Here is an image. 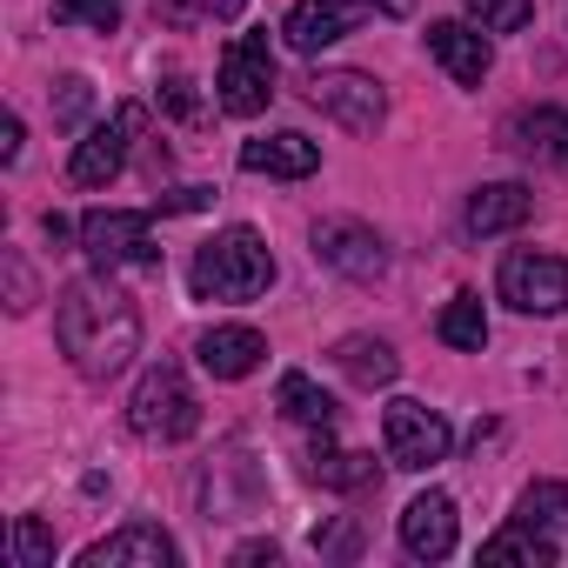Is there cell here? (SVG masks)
Returning a JSON list of instances; mask_svg holds the SVG:
<instances>
[{"label": "cell", "instance_id": "cell-23", "mask_svg": "<svg viewBox=\"0 0 568 568\" xmlns=\"http://www.w3.org/2000/svg\"><path fill=\"white\" fill-rule=\"evenodd\" d=\"M561 555V541L555 535H535V528H521V521H508L501 535H488L481 541V561H521V568H548Z\"/></svg>", "mask_w": 568, "mask_h": 568}, {"label": "cell", "instance_id": "cell-5", "mask_svg": "<svg viewBox=\"0 0 568 568\" xmlns=\"http://www.w3.org/2000/svg\"><path fill=\"white\" fill-rule=\"evenodd\" d=\"M382 448H388V462H395V468H415V475H428L435 462H448V448H455V428H448V415H442V408L395 395V402L382 408Z\"/></svg>", "mask_w": 568, "mask_h": 568}, {"label": "cell", "instance_id": "cell-1", "mask_svg": "<svg viewBox=\"0 0 568 568\" xmlns=\"http://www.w3.org/2000/svg\"><path fill=\"white\" fill-rule=\"evenodd\" d=\"M54 342L81 382H114L141 355V308L114 288V274H81L54 302Z\"/></svg>", "mask_w": 568, "mask_h": 568}, {"label": "cell", "instance_id": "cell-29", "mask_svg": "<svg viewBox=\"0 0 568 568\" xmlns=\"http://www.w3.org/2000/svg\"><path fill=\"white\" fill-rule=\"evenodd\" d=\"M88 108H94V88H88L81 74H68V81H61V94H54V121H61V128H74Z\"/></svg>", "mask_w": 568, "mask_h": 568}, {"label": "cell", "instance_id": "cell-18", "mask_svg": "<svg viewBox=\"0 0 568 568\" xmlns=\"http://www.w3.org/2000/svg\"><path fill=\"white\" fill-rule=\"evenodd\" d=\"M308 475H315L322 488H342V495H355V488H375V481H382L375 455H362V448H342L328 428H315V448H308Z\"/></svg>", "mask_w": 568, "mask_h": 568}, {"label": "cell", "instance_id": "cell-19", "mask_svg": "<svg viewBox=\"0 0 568 568\" xmlns=\"http://www.w3.org/2000/svg\"><path fill=\"white\" fill-rule=\"evenodd\" d=\"M328 362H335V368H342L355 388H368V395H375V388H388V382L402 375V355H395L382 335H342Z\"/></svg>", "mask_w": 568, "mask_h": 568}, {"label": "cell", "instance_id": "cell-21", "mask_svg": "<svg viewBox=\"0 0 568 568\" xmlns=\"http://www.w3.org/2000/svg\"><path fill=\"white\" fill-rule=\"evenodd\" d=\"M515 521L561 541V535H568V481H528L521 501H515Z\"/></svg>", "mask_w": 568, "mask_h": 568}, {"label": "cell", "instance_id": "cell-35", "mask_svg": "<svg viewBox=\"0 0 568 568\" xmlns=\"http://www.w3.org/2000/svg\"><path fill=\"white\" fill-rule=\"evenodd\" d=\"M41 227H48V241H54V247H61V241H68V234H81V227H74V221H68V214H48V221H41Z\"/></svg>", "mask_w": 568, "mask_h": 568}, {"label": "cell", "instance_id": "cell-34", "mask_svg": "<svg viewBox=\"0 0 568 568\" xmlns=\"http://www.w3.org/2000/svg\"><path fill=\"white\" fill-rule=\"evenodd\" d=\"M0 161H21V114H8V141H0Z\"/></svg>", "mask_w": 568, "mask_h": 568}, {"label": "cell", "instance_id": "cell-27", "mask_svg": "<svg viewBox=\"0 0 568 568\" xmlns=\"http://www.w3.org/2000/svg\"><path fill=\"white\" fill-rule=\"evenodd\" d=\"M247 0H154V14L168 28H194V21H234Z\"/></svg>", "mask_w": 568, "mask_h": 568}, {"label": "cell", "instance_id": "cell-9", "mask_svg": "<svg viewBox=\"0 0 568 568\" xmlns=\"http://www.w3.org/2000/svg\"><path fill=\"white\" fill-rule=\"evenodd\" d=\"M495 288H501V302H508L515 315H561V308H568V261L521 247V254L501 261V281H495Z\"/></svg>", "mask_w": 568, "mask_h": 568}, {"label": "cell", "instance_id": "cell-31", "mask_svg": "<svg viewBox=\"0 0 568 568\" xmlns=\"http://www.w3.org/2000/svg\"><path fill=\"white\" fill-rule=\"evenodd\" d=\"M0 261H8V288H14V302H8V308H14V315H28V308H34V281H28V261H21L14 247L0 254Z\"/></svg>", "mask_w": 568, "mask_h": 568}, {"label": "cell", "instance_id": "cell-17", "mask_svg": "<svg viewBox=\"0 0 568 568\" xmlns=\"http://www.w3.org/2000/svg\"><path fill=\"white\" fill-rule=\"evenodd\" d=\"M528 214H535V194H528L521 181H488V187L468 194V234H475V241H488V234H515Z\"/></svg>", "mask_w": 568, "mask_h": 568}, {"label": "cell", "instance_id": "cell-26", "mask_svg": "<svg viewBox=\"0 0 568 568\" xmlns=\"http://www.w3.org/2000/svg\"><path fill=\"white\" fill-rule=\"evenodd\" d=\"M121 8H128V0H54V21H61V28L114 34V28H121Z\"/></svg>", "mask_w": 568, "mask_h": 568}, {"label": "cell", "instance_id": "cell-24", "mask_svg": "<svg viewBox=\"0 0 568 568\" xmlns=\"http://www.w3.org/2000/svg\"><path fill=\"white\" fill-rule=\"evenodd\" d=\"M435 335H442L448 348H462V355H481V348H488V315H481V295H455V302L442 308Z\"/></svg>", "mask_w": 568, "mask_h": 568}, {"label": "cell", "instance_id": "cell-14", "mask_svg": "<svg viewBox=\"0 0 568 568\" xmlns=\"http://www.w3.org/2000/svg\"><path fill=\"white\" fill-rule=\"evenodd\" d=\"M362 21V8H348V0H295L288 21H281V34H288L295 54H322L335 41H348Z\"/></svg>", "mask_w": 568, "mask_h": 568}, {"label": "cell", "instance_id": "cell-7", "mask_svg": "<svg viewBox=\"0 0 568 568\" xmlns=\"http://www.w3.org/2000/svg\"><path fill=\"white\" fill-rule=\"evenodd\" d=\"M308 108H322L328 121H342L348 134H375L388 121V94L375 74H355V68H315L308 81Z\"/></svg>", "mask_w": 568, "mask_h": 568}, {"label": "cell", "instance_id": "cell-15", "mask_svg": "<svg viewBox=\"0 0 568 568\" xmlns=\"http://www.w3.org/2000/svg\"><path fill=\"white\" fill-rule=\"evenodd\" d=\"M194 355H201V368H207L214 382H247V375L267 362V342H261L247 322H221V328H207V335L194 342Z\"/></svg>", "mask_w": 568, "mask_h": 568}, {"label": "cell", "instance_id": "cell-20", "mask_svg": "<svg viewBox=\"0 0 568 568\" xmlns=\"http://www.w3.org/2000/svg\"><path fill=\"white\" fill-rule=\"evenodd\" d=\"M508 148L568 168V108H521V114L508 121Z\"/></svg>", "mask_w": 568, "mask_h": 568}, {"label": "cell", "instance_id": "cell-28", "mask_svg": "<svg viewBox=\"0 0 568 568\" xmlns=\"http://www.w3.org/2000/svg\"><path fill=\"white\" fill-rule=\"evenodd\" d=\"M14 561L21 568H54V528L41 515H14Z\"/></svg>", "mask_w": 568, "mask_h": 568}, {"label": "cell", "instance_id": "cell-25", "mask_svg": "<svg viewBox=\"0 0 568 568\" xmlns=\"http://www.w3.org/2000/svg\"><path fill=\"white\" fill-rule=\"evenodd\" d=\"M481 34H521L535 21V0H462Z\"/></svg>", "mask_w": 568, "mask_h": 568}, {"label": "cell", "instance_id": "cell-10", "mask_svg": "<svg viewBox=\"0 0 568 568\" xmlns=\"http://www.w3.org/2000/svg\"><path fill=\"white\" fill-rule=\"evenodd\" d=\"M315 261L335 267V274H348V281H382L388 274V241L368 221L328 214V221H315Z\"/></svg>", "mask_w": 568, "mask_h": 568}, {"label": "cell", "instance_id": "cell-22", "mask_svg": "<svg viewBox=\"0 0 568 568\" xmlns=\"http://www.w3.org/2000/svg\"><path fill=\"white\" fill-rule=\"evenodd\" d=\"M274 402H281V415H288V422H302V428H335V402H328V395L315 388V375H302V368H288V375H281Z\"/></svg>", "mask_w": 568, "mask_h": 568}, {"label": "cell", "instance_id": "cell-2", "mask_svg": "<svg viewBox=\"0 0 568 568\" xmlns=\"http://www.w3.org/2000/svg\"><path fill=\"white\" fill-rule=\"evenodd\" d=\"M187 288H194V302H254L274 288V254L254 227H221L214 241L194 247Z\"/></svg>", "mask_w": 568, "mask_h": 568}, {"label": "cell", "instance_id": "cell-3", "mask_svg": "<svg viewBox=\"0 0 568 568\" xmlns=\"http://www.w3.org/2000/svg\"><path fill=\"white\" fill-rule=\"evenodd\" d=\"M128 428H134L141 442H187V435L201 428V395L187 388L181 362H154V368H141L134 402H128Z\"/></svg>", "mask_w": 568, "mask_h": 568}, {"label": "cell", "instance_id": "cell-16", "mask_svg": "<svg viewBox=\"0 0 568 568\" xmlns=\"http://www.w3.org/2000/svg\"><path fill=\"white\" fill-rule=\"evenodd\" d=\"M241 168L247 174H274V181H308L322 168V141H308V134H261V141H241Z\"/></svg>", "mask_w": 568, "mask_h": 568}, {"label": "cell", "instance_id": "cell-4", "mask_svg": "<svg viewBox=\"0 0 568 568\" xmlns=\"http://www.w3.org/2000/svg\"><path fill=\"white\" fill-rule=\"evenodd\" d=\"M81 254H88L101 274H121V267H161L154 214H128V207H88V214H81Z\"/></svg>", "mask_w": 568, "mask_h": 568}, {"label": "cell", "instance_id": "cell-11", "mask_svg": "<svg viewBox=\"0 0 568 568\" xmlns=\"http://www.w3.org/2000/svg\"><path fill=\"white\" fill-rule=\"evenodd\" d=\"M174 561H181V548L154 521H128V528L101 535L94 548H81V568H174Z\"/></svg>", "mask_w": 568, "mask_h": 568}, {"label": "cell", "instance_id": "cell-13", "mask_svg": "<svg viewBox=\"0 0 568 568\" xmlns=\"http://www.w3.org/2000/svg\"><path fill=\"white\" fill-rule=\"evenodd\" d=\"M402 548H408L415 561L455 555V495H442V488L415 495V501L402 508Z\"/></svg>", "mask_w": 568, "mask_h": 568}, {"label": "cell", "instance_id": "cell-32", "mask_svg": "<svg viewBox=\"0 0 568 568\" xmlns=\"http://www.w3.org/2000/svg\"><path fill=\"white\" fill-rule=\"evenodd\" d=\"M207 201H214V187H181V194H161V214H194Z\"/></svg>", "mask_w": 568, "mask_h": 568}, {"label": "cell", "instance_id": "cell-12", "mask_svg": "<svg viewBox=\"0 0 568 568\" xmlns=\"http://www.w3.org/2000/svg\"><path fill=\"white\" fill-rule=\"evenodd\" d=\"M422 41H428V54L448 68V81H462V88H481V81H488V68H495L488 34H481V28H468V21H435Z\"/></svg>", "mask_w": 568, "mask_h": 568}, {"label": "cell", "instance_id": "cell-6", "mask_svg": "<svg viewBox=\"0 0 568 568\" xmlns=\"http://www.w3.org/2000/svg\"><path fill=\"white\" fill-rule=\"evenodd\" d=\"M214 88H221V108H227L234 121H254V114L274 101V48H267V28H247V34L227 41Z\"/></svg>", "mask_w": 568, "mask_h": 568}, {"label": "cell", "instance_id": "cell-36", "mask_svg": "<svg viewBox=\"0 0 568 568\" xmlns=\"http://www.w3.org/2000/svg\"><path fill=\"white\" fill-rule=\"evenodd\" d=\"M362 8H375V14H388V21H402V14H408V0H362Z\"/></svg>", "mask_w": 568, "mask_h": 568}, {"label": "cell", "instance_id": "cell-33", "mask_svg": "<svg viewBox=\"0 0 568 568\" xmlns=\"http://www.w3.org/2000/svg\"><path fill=\"white\" fill-rule=\"evenodd\" d=\"M254 561H274V541H241L234 548V568H254Z\"/></svg>", "mask_w": 568, "mask_h": 568}, {"label": "cell", "instance_id": "cell-30", "mask_svg": "<svg viewBox=\"0 0 568 568\" xmlns=\"http://www.w3.org/2000/svg\"><path fill=\"white\" fill-rule=\"evenodd\" d=\"M161 108H168L174 121H201V101H194V81H187V74H168V81H161Z\"/></svg>", "mask_w": 568, "mask_h": 568}, {"label": "cell", "instance_id": "cell-8", "mask_svg": "<svg viewBox=\"0 0 568 568\" xmlns=\"http://www.w3.org/2000/svg\"><path fill=\"white\" fill-rule=\"evenodd\" d=\"M141 128H148L141 101H121L108 121H94V128H88V141H81V148H74V161H68V181H74V187H108V181L128 168V148L141 141Z\"/></svg>", "mask_w": 568, "mask_h": 568}]
</instances>
